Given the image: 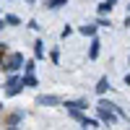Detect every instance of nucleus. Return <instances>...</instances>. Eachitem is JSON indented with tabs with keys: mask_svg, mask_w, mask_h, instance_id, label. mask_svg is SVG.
I'll use <instances>...</instances> for the list:
<instances>
[{
	"mask_svg": "<svg viewBox=\"0 0 130 130\" xmlns=\"http://www.w3.org/2000/svg\"><path fill=\"white\" fill-rule=\"evenodd\" d=\"M112 107H115V104L107 102V99L99 102V107H96V112H99V122H104V125H115V122H117V115H115Z\"/></svg>",
	"mask_w": 130,
	"mask_h": 130,
	"instance_id": "obj_1",
	"label": "nucleus"
},
{
	"mask_svg": "<svg viewBox=\"0 0 130 130\" xmlns=\"http://www.w3.org/2000/svg\"><path fill=\"white\" fill-rule=\"evenodd\" d=\"M21 65H24V55H18V52H13V55H8V60H3V70L8 73H16Z\"/></svg>",
	"mask_w": 130,
	"mask_h": 130,
	"instance_id": "obj_2",
	"label": "nucleus"
},
{
	"mask_svg": "<svg viewBox=\"0 0 130 130\" xmlns=\"http://www.w3.org/2000/svg\"><path fill=\"white\" fill-rule=\"evenodd\" d=\"M21 89H24V81H21L18 75H10L8 83H5V96H16Z\"/></svg>",
	"mask_w": 130,
	"mask_h": 130,
	"instance_id": "obj_3",
	"label": "nucleus"
},
{
	"mask_svg": "<svg viewBox=\"0 0 130 130\" xmlns=\"http://www.w3.org/2000/svg\"><path fill=\"white\" fill-rule=\"evenodd\" d=\"M37 104L39 107H57V104H62V99H60V96H44V94H42V96H37Z\"/></svg>",
	"mask_w": 130,
	"mask_h": 130,
	"instance_id": "obj_4",
	"label": "nucleus"
},
{
	"mask_svg": "<svg viewBox=\"0 0 130 130\" xmlns=\"http://www.w3.org/2000/svg\"><path fill=\"white\" fill-rule=\"evenodd\" d=\"M65 107L68 109H89V102L86 99H70V102H65Z\"/></svg>",
	"mask_w": 130,
	"mask_h": 130,
	"instance_id": "obj_5",
	"label": "nucleus"
},
{
	"mask_svg": "<svg viewBox=\"0 0 130 130\" xmlns=\"http://www.w3.org/2000/svg\"><path fill=\"white\" fill-rule=\"evenodd\" d=\"M107 91H109V78H107V75H102V78H99V83H96V94H99V96H104Z\"/></svg>",
	"mask_w": 130,
	"mask_h": 130,
	"instance_id": "obj_6",
	"label": "nucleus"
},
{
	"mask_svg": "<svg viewBox=\"0 0 130 130\" xmlns=\"http://www.w3.org/2000/svg\"><path fill=\"white\" fill-rule=\"evenodd\" d=\"M99 47H102L99 39L94 37V39H91V47H89V60H96V57H99Z\"/></svg>",
	"mask_w": 130,
	"mask_h": 130,
	"instance_id": "obj_7",
	"label": "nucleus"
},
{
	"mask_svg": "<svg viewBox=\"0 0 130 130\" xmlns=\"http://www.w3.org/2000/svg\"><path fill=\"white\" fill-rule=\"evenodd\" d=\"M34 55H37V60H42V57H44V42H34Z\"/></svg>",
	"mask_w": 130,
	"mask_h": 130,
	"instance_id": "obj_8",
	"label": "nucleus"
},
{
	"mask_svg": "<svg viewBox=\"0 0 130 130\" xmlns=\"http://www.w3.org/2000/svg\"><path fill=\"white\" fill-rule=\"evenodd\" d=\"M115 3H117V0H104V3L99 5V13H102V16H104V13H109V10L115 8Z\"/></svg>",
	"mask_w": 130,
	"mask_h": 130,
	"instance_id": "obj_9",
	"label": "nucleus"
},
{
	"mask_svg": "<svg viewBox=\"0 0 130 130\" xmlns=\"http://www.w3.org/2000/svg\"><path fill=\"white\" fill-rule=\"evenodd\" d=\"M50 10H57V8H62V5H68V0H47L44 3Z\"/></svg>",
	"mask_w": 130,
	"mask_h": 130,
	"instance_id": "obj_10",
	"label": "nucleus"
},
{
	"mask_svg": "<svg viewBox=\"0 0 130 130\" xmlns=\"http://www.w3.org/2000/svg\"><path fill=\"white\" fill-rule=\"evenodd\" d=\"M78 31H81L83 37H94V34H96V26H94V24H86V26H81Z\"/></svg>",
	"mask_w": 130,
	"mask_h": 130,
	"instance_id": "obj_11",
	"label": "nucleus"
},
{
	"mask_svg": "<svg viewBox=\"0 0 130 130\" xmlns=\"http://www.w3.org/2000/svg\"><path fill=\"white\" fill-rule=\"evenodd\" d=\"M21 81H24V86H31V89L37 86V78H34V73H26V75H24Z\"/></svg>",
	"mask_w": 130,
	"mask_h": 130,
	"instance_id": "obj_12",
	"label": "nucleus"
},
{
	"mask_svg": "<svg viewBox=\"0 0 130 130\" xmlns=\"http://www.w3.org/2000/svg\"><path fill=\"white\" fill-rule=\"evenodd\" d=\"M5 24H8V26H18V24H21V18L13 16V13H8V16H5Z\"/></svg>",
	"mask_w": 130,
	"mask_h": 130,
	"instance_id": "obj_13",
	"label": "nucleus"
},
{
	"mask_svg": "<svg viewBox=\"0 0 130 130\" xmlns=\"http://www.w3.org/2000/svg\"><path fill=\"white\" fill-rule=\"evenodd\" d=\"M68 115L73 117V120H78V122H83V112H81V109H68Z\"/></svg>",
	"mask_w": 130,
	"mask_h": 130,
	"instance_id": "obj_14",
	"label": "nucleus"
},
{
	"mask_svg": "<svg viewBox=\"0 0 130 130\" xmlns=\"http://www.w3.org/2000/svg\"><path fill=\"white\" fill-rule=\"evenodd\" d=\"M83 125H86V127H99L102 122H99V120H89V117H83Z\"/></svg>",
	"mask_w": 130,
	"mask_h": 130,
	"instance_id": "obj_15",
	"label": "nucleus"
},
{
	"mask_svg": "<svg viewBox=\"0 0 130 130\" xmlns=\"http://www.w3.org/2000/svg\"><path fill=\"white\" fill-rule=\"evenodd\" d=\"M21 68H26V73H34V68H37V62H34V60H26V65H21Z\"/></svg>",
	"mask_w": 130,
	"mask_h": 130,
	"instance_id": "obj_16",
	"label": "nucleus"
},
{
	"mask_svg": "<svg viewBox=\"0 0 130 130\" xmlns=\"http://www.w3.org/2000/svg\"><path fill=\"white\" fill-rule=\"evenodd\" d=\"M21 117H24V112H16V115H10V125H16Z\"/></svg>",
	"mask_w": 130,
	"mask_h": 130,
	"instance_id": "obj_17",
	"label": "nucleus"
},
{
	"mask_svg": "<svg viewBox=\"0 0 130 130\" xmlns=\"http://www.w3.org/2000/svg\"><path fill=\"white\" fill-rule=\"evenodd\" d=\"M99 26H109V18H104V16H99V21H96Z\"/></svg>",
	"mask_w": 130,
	"mask_h": 130,
	"instance_id": "obj_18",
	"label": "nucleus"
},
{
	"mask_svg": "<svg viewBox=\"0 0 130 130\" xmlns=\"http://www.w3.org/2000/svg\"><path fill=\"white\" fill-rule=\"evenodd\" d=\"M125 83H127V86H130V73H127V75H125Z\"/></svg>",
	"mask_w": 130,
	"mask_h": 130,
	"instance_id": "obj_19",
	"label": "nucleus"
},
{
	"mask_svg": "<svg viewBox=\"0 0 130 130\" xmlns=\"http://www.w3.org/2000/svg\"><path fill=\"white\" fill-rule=\"evenodd\" d=\"M3 26H5V21H0V31H3Z\"/></svg>",
	"mask_w": 130,
	"mask_h": 130,
	"instance_id": "obj_20",
	"label": "nucleus"
},
{
	"mask_svg": "<svg viewBox=\"0 0 130 130\" xmlns=\"http://www.w3.org/2000/svg\"><path fill=\"white\" fill-rule=\"evenodd\" d=\"M8 130H18V127H16V125H10V127H8Z\"/></svg>",
	"mask_w": 130,
	"mask_h": 130,
	"instance_id": "obj_21",
	"label": "nucleus"
},
{
	"mask_svg": "<svg viewBox=\"0 0 130 130\" xmlns=\"http://www.w3.org/2000/svg\"><path fill=\"white\" fill-rule=\"evenodd\" d=\"M26 3H29V5H34V0H26Z\"/></svg>",
	"mask_w": 130,
	"mask_h": 130,
	"instance_id": "obj_22",
	"label": "nucleus"
},
{
	"mask_svg": "<svg viewBox=\"0 0 130 130\" xmlns=\"http://www.w3.org/2000/svg\"><path fill=\"white\" fill-rule=\"evenodd\" d=\"M0 109H3V102H0Z\"/></svg>",
	"mask_w": 130,
	"mask_h": 130,
	"instance_id": "obj_23",
	"label": "nucleus"
},
{
	"mask_svg": "<svg viewBox=\"0 0 130 130\" xmlns=\"http://www.w3.org/2000/svg\"><path fill=\"white\" fill-rule=\"evenodd\" d=\"M127 8H130V5H127Z\"/></svg>",
	"mask_w": 130,
	"mask_h": 130,
	"instance_id": "obj_24",
	"label": "nucleus"
}]
</instances>
